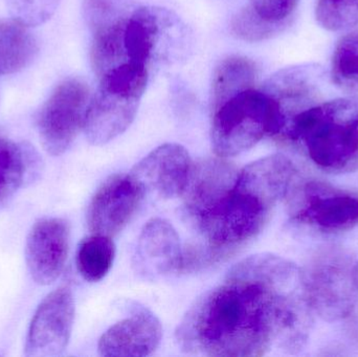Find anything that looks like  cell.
<instances>
[{
	"label": "cell",
	"instance_id": "1",
	"mask_svg": "<svg viewBox=\"0 0 358 357\" xmlns=\"http://www.w3.org/2000/svg\"><path fill=\"white\" fill-rule=\"evenodd\" d=\"M313 310L300 268L259 254L236 264L222 284L189 308L176 331L183 351L218 357L296 354L306 345Z\"/></svg>",
	"mask_w": 358,
	"mask_h": 357
},
{
	"label": "cell",
	"instance_id": "2",
	"mask_svg": "<svg viewBox=\"0 0 358 357\" xmlns=\"http://www.w3.org/2000/svg\"><path fill=\"white\" fill-rule=\"evenodd\" d=\"M281 134L300 143L325 171L346 173L358 168V96L338 98L299 110Z\"/></svg>",
	"mask_w": 358,
	"mask_h": 357
},
{
	"label": "cell",
	"instance_id": "3",
	"mask_svg": "<svg viewBox=\"0 0 358 357\" xmlns=\"http://www.w3.org/2000/svg\"><path fill=\"white\" fill-rule=\"evenodd\" d=\"M210 140L220 157L241 154L264 136H279L283 117L273 98L256 85L243 88L212 103Z\"/></svg>",
	"mask_w": 358,
	"mask_h": 357
},
{
	"label": "cell",
	"instance_id": "4",
	"mask_svg": "<svg viewBox=\"0 0 358 357\" xmlns=\"http://www.w3.org/2000/svg\"><path fill=\"white\" fill-rule=\"evenodd\" d=\"M149 78L150 71L134 62L122 63L99 78L100 83L92 96L83 128L90 144L102 146L130 127Z\"/></svg>",
	"mask_w": 358,
	"mask_h": 357
},
{
	"label": "cell",
	"instance_id": "5",
	"mask_svg": "<svg viewBox=\"0 0 358 357\" xmlns=\"http://www.w3.org/2000/svg\"><path fill=\"white\" fill-rule=\"evenodd\" d=\"M273 209L275 205L235 184L214 205L193 217L208 247V259L227 255L255 238Z\"/></svg>",
	"mask_w": 358,
	"mask_h": 357
},
{
	"label": "cell",
	"instance_id": "6",
	"mask_svg": "<svg viewBox=\"0 0 358 357\" xmlns=\"http://www.w3.org/2000/svg\"><path fill=\"white\" fill-rule=\"evenodd\" d=\"M357 262L344 249H319L302 270L305 298L313 314L327 322L344 320L358 305Z\"/></svg>",
	"mask_w": 358,
	"mask_h": 357
},
{
	"label": "cell",
	"instance_id": "7",
	"mask_svg": "<svg viewBox=\"0 0 358 357\" xmlns=\"http://www.w3.org/2000/svg\"><path fill=\"white\" fill-rule=\"evenodd\" d=\"M126 57L149 71L172 65L187 57L191 33L178 15L159 6H138L124 35Z\"/></svg>",
	"mask_w": 358,
	"mask_h": 357
},
{
	"label": "cell",
	"instance_id": "8",
	"mask_svg": "<svg viewBox=\"0 0 358 357\" xmlns=\"http://www.w3.org/2000/svg\"><path fill=\"white\" fill-rule=\"evenodd\" d=\"M90 100V87L78 78L55 88L36 117L40 142L48 154L59 156L69 150L84 128Z\"/></svg>",
	"mask_w": 358,
	"mask_h": 357
},
{
	"label": "cell",
	"instance_id": "9",
	"mask_svg": "<svg viewBox=\"0 0 358 357\" xmlns=\"http://www.w3.org/2000/svg\"><path fill=\"white\" fill-rule=\"evenodd\" d=\"M75 312V300L69 287H60L48 293L31 319L25 356H61L71 341Z\"/></svg>",
	"mask_w": 358,
	"mask_h": 357
},
{
	"label": "cell",
	"instance_id": "10",
	"mask_svg": "<svg viewBox=\"0 0 358 357\" xmlns=\"http://www.w3.org/2000/svg\"><path fill=\"white\" fill-rule=\"evenodd\" d=\"M292 216L324 233L352 230L358 226V196L324 182H310L301 190Z\"/></svg>",
	"mask_w": 358,
	"mask_h": 357
},
{
	"label": "cell",
	"instance_id": "11",
	"mask_svg": "<svg viewBox=\"0 0 358 357\" xmlns=\"http://www.w3.org/2000/svg\"><path fill=\"white\" fill-rule=\"evenodd\" d=\"M146 194V189L130 174H117L96 191L87 211V224L94 235L111 237L129 224Z\"/></svg>",
	"mask_w": 358,
	"mask_h": 357
},
{
	"label": "cell",
	"instance_id": "12",
	"mask_svg": "<svg viewBox=\"0 0 358 357\" xmlns=\"http://www.w3.org/2000/svg\"><path fill=\"white\" fill-rule=\"evenodd\" d=\"M71 230L62 218L38 220L25 243V261L31 279L39 285H50L62 274L69 251Z\"/></svg>",
	"mask_w": 358,
	"mask_h": 357
},
{
	"label": "cell",
	"instance_id": "13",
	"mask_svg": "<svg viewBox=\"0 0 358 357\" xmlns=\"http://www.w3.org/2000/svg\"><path fill=\"white\" fill-rule=\"evenodd\" d=\"M192 167L191 157L185 147L165 144L144 157L131 174L146 191H155L163 198H176L183 194Z\"/></svg>",
	"mask_w": 358,
	"mask_h": 357
},
{
	"label": "cell",
	"instance_id": "14",
	"mask_svg": "<svg viewBox=\"0 0 358 357\" xmlns=\"http://www.w3.org/2000/svg\"><path fill=\"white\" fill-rule=\"evenodd\" d=\"M182 256L176 228L167 220L155 218L147 222L141 232L134 266L138 275L155 280L179 270Z\"/></svg>",
	"mask_w": 358,
	"mask_h": 357
},
{
	"label": "cell",
	"instance_id": "15",
	"mask_svg": "<svg viewBox=\"0 0 358 357\" xmlns=\"http://www.w3.org/2000/svg\"><path fill=\"white\" fill-rule=\"evenodd\" d=\"M163 328L150 310L138 308L129 318L111 326L99 341L100 356L143 357L159 348Z\"/></svg>",
	"mask_w": 358,
	"mask_h": 357
},
{
	"label": "cell",
	"instance_id": "16",
	"mask_svg": "<svg viewBox=\"0 0 358 357\" xmlns=\"http://www.w3.org/2000/svg\"><path fill=\"white\" fill-rule=\"evenodd\" d=\"M238 173L231 163L223 159H206L193 166L182 194L189 217H195L229 192Z\"/></svg>",
	"mask_w": 358,
	"mask_h": 357
},
{
	"label": "cell",
	"instance_id": "17",
	"mask_svg": "<svg viewBox=\"0 0 358 357\" xmlns=\"http://www.w3.org/2000/svg\"><path fill=\"white\" fill-rule=\"evenodd\" d=\"M39 52L37 38L29 27L15 20H0V75L23 71Z\"/></svg>",
	"mask_w": 358,
	"mask_h": 357
},
{
	"label": "cell",
	"instance_id": "18",
	"mask_svg": "<svg viewBox=\"0 0 358 357\" xmlns=\"http://www.w3.org/2000/svg\"><path fill=\"white\" fill-rule=\"evenodd\" d=\"M115 257L111 237L94 235L84 239L77 253V268L88 282H99L110 272Z\"/></svg>",
	"mask_w": 358,
	"mask_h": 357
},
{
	"label": "cell",
	"instance_id": "19",
	"mask_svg": "<svg viewBox=\"0 0 358 357\" xmlns=\"http://www.w3.org/2000/svg\"><path fill=\"white\" fill-rule=\"evenodd\" d=\"M258 69L250 59L227 57L219 63L213 75L212 103L223 96L257 84Z\"/></svg>",
	"mask_w": 358,
	"mask_h": 357
},
{
	"label": "cell",
	"instance_id": "20",
	"mask_svg": "<svg viewBox=\"0 0 358 357\" xmlns=\"http://www.w3.org/2000/svg\"><path fill=\"white\" fill-rule=\"evenodd\" d=\"M334 85L347 94L358 92V31L341 38L331 65Z\"/></svg>",
	"mask_w": 358,
	"mask_h": 357
},
{
	"label": "cell",
	"instance_id": "21",
	"mask_svg": "<svg viewBox=\"0 0 358 357\" xmlns=\"http://www.w3.org/2000/svg\"><path fill=\"white\" fill-rule=\"evenodd\" d=\"M25 144L0 138V203L8 201L24 182Z\"/></svg>",
	"mask_w": 358,
	"mask_h": 357
},
{
	"label": "cell",
	"instance_id": "22",
	"mask_svg": "<svg viewBox=\"0 0 358 357\" xmlns=\"http://www.w3.org/2000/svg\"><path fill=\"white\" fill-rule=\"evenodd\" d=\"M315 18L328 31L350 29L358 24V0H317Z\"/></svg>",
	"mask_w": 358,
	"mask_h": 357
},
{
	"label": "cell",
	"instance_id": "23",
	"mask_svg": "<svg viewBox=\"0 0 358 357\" xmlns=\"http://www.w3.org/2000/svg\"><path fill=\"white\" fill-rule=\"evenodd\" d=\"M300 0H250L248 8L267 27L278 34L296 12Z\"/></svg>",
	"mask_w": 358,
	"mask_h": 357
},
{
	"label": "cell",
	"instance_id": "24",
	"mask_svg": "<svg viewBox=\"0 0 358 357\" xmlns=\"http://www.w3.org/2000/svg\"><path fill=\"white\" fill-rule=\"evenodd\" d=\"M13 19L37 27L52 18L61 0H4Z\"/></svg>",
	"mask_w": 358,
	"mask_h": 357
}]
</instances>
